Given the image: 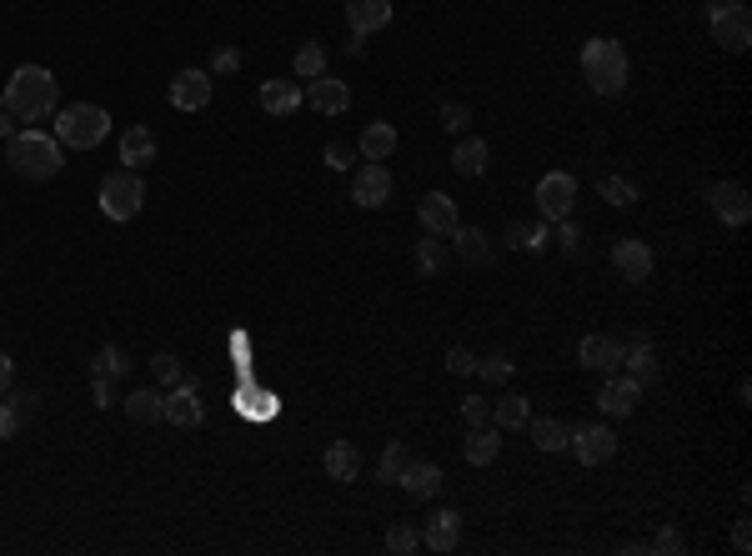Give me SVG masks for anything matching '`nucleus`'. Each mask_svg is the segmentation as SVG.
I'll list each match as a JSON object with an SVG mask.
<instances>
[{
	"instance_id": "1",
	"label": "nucleus",
	"mask_w": 752,
	"mask_h": 556,
	"mask_svg": "<svg viewBox=\"0 0 752 556\" xmlns=\"http://www.w3.org/2000/svg\"><path fill=\"white\" fill-rule=\"evenodd\" d=\"M61 106V81L46 66H21L6 81V96H0V111H11L16 121H46Z\"/></svg>"
},
{
	"instance_id": "2",
	"label": "nucleus",
	"mask_w": 752,
	"mask_h": 556,
	"mask_svg": "<svg viewBox=\"0 0 752 556\" xmlns=\"http://www.w3.org/2000/svg\"><path fill=\"white\" fill-rule=\"evenodd\" d=\"M6 166H11L21 181H56L61 166H66V156H61V141H56V136L26 126V131H16V136L6 141Z\"/></svg>"
},
{
	"instance_id": "3",
	"label": "nucleus",
	"mask_w": 752,
	"mask_h": 556,
	"mask_svg": "<svg viewBox=\"0 0 752 556\" xmlns=\"http://www.w3.org/2000/svg\"><path fill=\"white\" fill-rule=\"evenodd\" d=\"M582 76H587V86L597 96H617L627 86V51H622V41H607V36L587 41L582 46Z\"/></svg>"
},
{
	"instance_id": "4",
	"label": "nucleus",
	"mask_w": 752,
	"mask_h": 556,
	"mask_svg": "<svg viewBox=\"0 0 752 556\" xmlns=\"http://www.w3.org/2000/svg\"><path fill=\"white\" fill-rule=\"evenodd\" d=\"M111 136V116L91 101H76L56 116V141L61 146H76V151H96L101 141Z\"/></svg>"
},
{
	"instance_id": "5",
	"label": "nucleus",
	"mask_w": 752,
	"mask_h": 556,
	"mask_svg": "<svg viewBox=\"0 0 752 556\" xmlns=\"http://www.w3.org/2000/svg\"><path fill=\"white\" fill-rule=\"evenodd\" d=\"M141 206H146V181H141L136 171H111V176L101 181V211H106L111 221H136Z\"/></svg>"
},
{
	"instance_id": "6",
	"label": "nucleus",
	"mask_w": 752,
	"mask_h": 556,
	"mask_svg": "<svg viewBox=\"0 0 752 556\" xmlns=\"http://www.w3.org/2000/svg\"><path fill=\"white\" fill-rule=\"evenodd\" d=\"M712 41L727 56H742L752 46V11L742 6V0H717L712 6Z\"/></svg>"
},
{
	"instance_id": "7",
	"label": "nucleus",
	"mask_w": 752,
	"mask_h": 556,
	"mask_svg": "<svg viewBox=\"0 0 752 556\" xmlns=\"http://www.w3.org/2000/svg\"><path fill=\"white\" fill-rule=\"evenodd\" d=\"M537 206H542V221H567L572 206H577V176L572 171H552L537 181Z\"/></svg>"
},
{
	"instance_id": "8",
	"label": "nucleus",
	"mask_w": 752,
	"mask_h": 556,
	"mask_svg": "<svg viewBox=\"0 0 752 556\" xmlns=\"http://www.w3.org/2000/svg\"><path fill=\"white\" fill-rule=\"evenodd\" d=\"M392 171H387V161H366L361 171H356V181H351V201L356 206H366V211H376V206H387L392 201Z\"/></svg>"
},
{
	"instance_id": "9",
	"label": "nucleus",
	"mask_w": 752,
	"mask_h": 556,
	"mask_svg": "<svg viewBox=\"0 0 752 556\" xmlns=\"http://www.w3.org/2000/svg\"><path fill=\"white\" fill-rule=\"evenodd\" d=\"M567 446L577 451V461H582V466H602V461H612V456H617V436H612L602 421L577 426V431L567 436Z\"/></svg>"
},
{
	"instance_id": "10",
	"label": "nucleus",
	"mask_w": 752,
	"mask_h": 556,
	"mask_svg": "<svg viewBox=\"0 0 752 556\" xmlns=\"http://www.w3.org/2000/svg\"><path fill=\"white\" fill-rule=\"evenodd\" d=\"M201 391H196V381L191 376H181L176 381V391L171 396H161V421H171V426H201Z\"/></svg>"
},
{
	"instance_id": "11",
	"label": "nucleus",
	"mask_w": 752,
	"mask_h": 556,
	"mask_svg": "<svg viewBox=\"0 0 752 556\" xmlns=\"http://www.w3.org/2000/svg\"><path fill=\"white\" fill-rule=\"evenodd\" d=\"M171 106L176 111H206L211 106V71H176L171 76Z\"/></svg>"
},
{
	"instance_id": "12",
	"label": "nucleus",
	"mask_w": 752,
	"mask_h": 556,
	"mask_svg": "<svg viewBox=\"0 0 752 556\" xmlns=\"http://www.w3.org/2000/svg\"><path fill=\"white\" fill-rule=\"evenodd\" d=\"M622 351H627V341H617V336H607V331H592V336H582V346H577L582 366H587V371H602V376H612V371L622 366Z\"/></svg>"
},
{
	"instance_id": "13",
	"label": "nucleus",
	"mask_w": 752,
	"mask_h": 556,
	"mask_svg": "<svg viewBox=\"0 0 752 556\" xmlns=\"http://www.w3.org/2000/svg\"><path fill=\"white\" fill-rule=\"evenodd\" d=\"M612 266H617V276H622V281L642 286V281L652 276V246H647V241H637V236H627V241H617V246H612Z\"/></svg>"
},
{
	"instance_id": "14",
	"label": "nucleus",
	"mask_w": 752,
	"mask_h": 556,
	"mask_svg": "<svg viewBox=\"0 0 752 556\" xmlns=\"http://www.w3.org/2000/svg\"><path fill=\"white\" fill-rule=\"evenodd\" d=\"M417 216H422V226L432 231V236H452L457 226H462V216H457V201L447 196V191H427L422 196V206H417Z\"/></svg>"
},
{
	"instance_id": "15",
	"label": "nucleus",
	"mask_w": 752,
	"mask_h": 556,
	"mask_svg": "<svg viewBox=\"0 0 752 556\" xmlns=\"http://www.w3.org/2000/svg\"><path fill=\"white\" fill-rule=\"evenodd\" d=\"M346 26L351 36H371L392 26V0H346Z\"/></svg>"
},
{
	"instance_id": "16",
	"label": "nucleus",
	"mask_w": 752,
	"mask_h": 556,
	"mask_svg": "<svg viewBox=\"0 0 752 556\" xmlns=\"http://www.w3.org/2000/svg\"><path fill=\"white\" fill-rule=\"evenodd\" d=\"M306 106H311L316 116H341V111L351 106V86L336 81V76H316V81L306 86Z\"/></svg>"
},
{
	"instance_id": "17",
	"label": "nucleus",
	"mask_w": 752,
	"mask_h": 556,
	"mask_svg": "<svg viewBox=\"0 0 752 556\" xmlns=\"http://www.w3.org/2000/svg\"><path fill=\"white\" fill-rule=\"evenodd\" d=\"M712 211H717V221H722V226H747V216H752L747 186H742V181H722V186H712Z\"/></svg>"
},
{
	"instance_id": "18",
	"label": "nucleus",
	"mask_w": 752,
	"mask_h": 556,
	"mask_svg": "<svg viewBox=\"0 0 752 556\" xmlns=\"http://www.w3.org/2000/svg\"><path fill=\"white\" fill-rule=\"evenodd\" d=\"M602 416H632L637 411V401H642V386L632 381V376H602Z\"/></svg>"
},
{
	"instance_id": "19",
	"label": "nucleus",
	"mask_w": 752,
	"mask_h": 556,
	"mask_svg": "<svg viewBox=\"0 0 752 556\" xmlns=\"http://www.w3.org/2000/svg\"><path fill=\"white\" fill-rule=\"evenodd\" d=\"M397 486H402L407 496L427 501V496H437V491L447 486V471H442L437 461H407V466H402V476H397Z\"/></svg>"
},
{
	"instance_id": "20",
	"label": "nucleus",
	"mask_w": 752,
	"mask_h": 556,
	"mask_svg": "<svg viewBox=\"0 0 752 556\" xmlns=\"http://www.w3.org/2000/svg\"><path fill=\"white\" fill-rule=\"evenodd\" d=\"M301 106H306L301 81H266V86H261V111H266V116H291V111H301Z\"/></svg>"
},
{
	"instance_id": "21",
	"label": "nucleus",
	"mask_w": 752,
	"mask_h": 556,
	"mask_svg": "<svg viewBox=\"0 0 752 556\" xmlns=\"http://www.w3.org/2000/svg\"><path fill=\"white\" fill-rule=\"evenodd\" d=\"M422 541H427L432 551H457V541H462V511H452V506H447V511H432Z\"/></svg>"
},
{
	"instance_id": "22",
	"label": "nucleus",
	"mask_w": 752,
	"mask_h": 556,
	"mask_svg": "<svg viewBox=\"0 0 752 556\" xmlns=\"http://www.w3.org/2000/svg\"><path fill=\"white\" fill-rule=\"evenodd\" d=\"M6 396H11V391H6ZM36 401H41V396H31V391H16L11 401H0V441H11V436L26 431V421L36 416Z\"/></svg>"
},
{
	"instance_id": "23",
	"label": "nucleus",
	"mask_w": 752,
	"mask_h": 556,
	"mask_svg": "<svg viewBox=\"0 0 752 556\" xmlns=\"http://www.w3.org/2000/svg\"><path fill=\"white\" fill-rule=\"evenodd\" d=\"M397 141H402V136H397L392 121H371V126L361 131V146H356V151H361V161H392Z\"/></svg>"
},
{
	"instance_id": "24",
	"label": "nucleus",
	"mask_w": 752,
	"mask_h": 556,
	"mask_svg": "<svg viewBox=\"0 0 752 556\" xmlns=\"http://www.w3.org/2000/svg\"><path fill=\"white\" fill-rule=\"evenodd\" d=\"M121 161H126V171L151 166V161H156V136H151L146 126H126V131H121Z\"/></svg>"
},
{
	"instance_id": "25",
	"label": "nucleus",
	"mask_w": 752,
	"mask_h": 556,
	"mask_svg": "<svg viewBox=\"0 0 752 556\" xmlns=\"http://www.w3.org/2000/svg\"><path fill=\"white\" fill-rule=\"evenodd\" d=\"M321 466H326L331 481H356V476H361V451H356L351 441H331L326 456H321Z\"/></svg>"
},
{
	"instance_id": "26",
	"label": "nucleus",
	"mask_w": 752,
	"mask_h": 556,
	"mask_svg": "<svg viewBox=\"0 0 752 556\" xmlns=\"http://www.w3.org/2000/svg\"><path fill=\"white\" fill-rule=\"evenodd\" d=\"M447 241H457V256H462L467 266H482V271L492 266V241H487L477 226H457Z\"/></svg>"
},
{
	"instance_id": "27",
	"label": "nucleus",
	"mask_w": 752,
	"mask_h": 556,
	"mask_svg": "<svg viewBox=\"0 0 752 556\" xmlns=\"http://www.w3.org/2000/svg\"><path fill=\"white\" fill-rule=\"evenodd\" d=\"M547 241H552V221H512L507 226V246H517V251H547Z\"/></svg>"
},
{
	"instance_id": "28",
	"label": "nucleus",
	"mask_w": 752,
	"mask_h": 556,
	"mask_svg": "<svg viewBox=\"0 0 752 556\" xmlns=\"http://www.w3.org/2000/svg\"><path fill=\"white\" fill-rule=\"evenodd\" d=\"M622 366H627V376H632L637 386H652V381H657V356H652L647 336H637V341L622 351Z\"/></svg>"
},
{
	"instance_id": "29",
	"label": "nucleus",
	"mask_w": 752,
	"mask_h": 556,
	"mask_svg": "<svg viewBox=\"0 0 752 556\" xmlns=\"http://www.w3.org/2000/svg\"><path fill=\"white\" fill-rule=\"evenodd\" d=\"M497 451H502L497 431H492V426H472V436H467L462 456H467L472 466H492V461H497Z\"/></svg>"
},
{
	"instance_id": "30",
	"label": "nucleus",
	"mask_w": 752,
	"mask_h": 556,
	"mask_svg": "<svg viewBox=\"0 0 752 556\" xmlns=\"http://www.w3.org/2000/svg\"><path fill=\"white\" fill-rule=\"evenodd\" d=\"M126 416L136 421V426H151V421H161V391H131L126 396Z\"/></svg>"
},
{
	"instance_id": "31",
	"label": "nucleus",
	"mask_w": 752,
	"mask_h": 556,
	"mask_svg": "<svg viewBox=\"0 0 752 556\" xmlns=\"http://www.w3.org/2000/svg\"><path fill=\"white\" fill-rule=\"evenodd\" d=\"M527 431H532V446H537V451H562V446H567V436H572V431H567L562 421H552V416L527 421Z\"/></svg>"
},
{
	"instance_id": "32",
	"label": "nucleus",
	"mask_w": 752,
	"mask_h": 556,
	"mask_svg": "<svg viewBox=\"0 0 752 556\" xmlns=\"http://www.w3.org/2000/svg\"><path fill=\"white\" fill-rule=\"evenodd\" d=\"M291 71H296V81H316V76H326V51H321V41H306V46L296 51Z\"/></svg>"
},
{
	"instance_id": "33",
	"label": "nucleus",
	"mask_w": 752,
	"mask_h": 556,
	"mask_svg": "<svg viewBox=\"0 0 752 556\" xmlns=\"http://www.w3.org/2000/svg\"><path fill=\"white\" fill-rule=\"evenodd\" d=\"M452 166H457L462 176H482V171H487V141H457Z\"/></svg>"
},
{
	"instance_id": "34",
	"label": "nucleus",
	"mask_w": 752,
	"mask_h": 556,
	"mask_svg": "<svg viewBox=\"0 0 752 556\" xmlns=\"http://www.w3.org/2000/svg\"><path fill=\"white\" fill-rule=\"evenodd\" d=\"M492 421L517 431V426H527V421H532V401H527V396H502V401L492 406Z\"/></svg>"
},
{
	"instance_id": "35",
	"label": "nucleus",
	"mask_w": 752,
	"mask_h": 556,
	"mask_svg": "<svg viewBox=\"0 0 752 556\" xmlns=\"http://www.w3.org/2000/svg\"><path fill=\"white\" fill-rule=\"evenodd\" d=\"M407 461H412V456H407V441H387L382 461H376V481H382V486H397V476H402Z\"/></svg>"
},
{
	"instance_id": "36",
	"label": "nucleus",
	"mask_w": 752,
	"mask_h": 556,
	"mask_svg": "<svg viewBox=\"0 0 752 556\" xmlns=\"http://www.w3.org/2000/svg\"><path fill=\"white\" fill-rule=\"evenodd\" d=\"M91 371H96V376H111V381H121V376L131 371V356H126L121 346H101V351L91 356Z\"/></svg>"
},
{
	"instance_id": "37",
	"label": "nucleus",
	"mask_w": 752,
	"mask_h": 556,
	"mask_svg": "<svg viewBox=\"0 0 752 556\" xmlns=\"http://www.w3.org/2000/svg\"><path fill=\"white\" fill-rule=\"evenodd\" d=\"M442 266H447L442 236H432V231H427V241H417V271H422V276H442Z\"/></svg>"
},
{
	"instance_id": "38",
	"label": "nucleus",
	"mask_w": 752,
	"mask_h": 556,
	"mask_svg": "<svg viewBox=\"0 0 752 556\" xmlns=\"http://www.w3.org/2000/svg\"><path fill=\"white\" fill-rule=\"evenodd\" d=\"M597 191H602V201H607V206H622V211L637 201V186H632L627 176H602V181H597Z\"/></svg>"
},
{
	"instance_id": "39",
	"label": "nucleus",
	"mask_w": 752,
	"mask_h": 556,
	"mask_svg": "<svg viewBox=\"0 0 752 556\" xmlns=\"http://www.w3.org/2000/svg\"><path fill=\"white\" fill-rule=\"evenodd\" d=\"M477 376L487 381V386H507L512 381V356H477Z\"/></svg>"
},
{
	"instance_id": "40",
	"label": "nucleus",
	"mask_w": 752,
	"mask_h": 556,
	"mask_svg": "<svg viewBox=\"0 0 752 556\" xmlns=\"http://www.w3.org/2000/svg\"><path fill=\"white\" fill-rule=\"evenodd\" d=\"M552 241L567 251V256H582V226L567 216V221H552Z\"/></svg>"
},
{
	"instance_id": "41",
	"label": "nucleus",
	"mask_w": 752,
	"mask_h": 556,
	"mask_svg": "<svg viewBox=\"0 0 752 556\" xmlns=\"http://www.w3.org/2000/svg\"><path fill=\"white\" fill-rule=\"evenodd\" d=\"M151 376H156L161 386H176L186 371H181V361H176L171 351H156V356H151Z\"/></svg>"
},
{
	"instance_id": "42",
	"label": "nucleus",
	"mask_w": 752,
	"mask_h": 556,
	"mask_svg": "<svg viewBox=\"0 0 752 556\" xmlns=\"http://www.w3.org/2000/svg\"><path fill=\"white\" fill-rule=\"evenodd\" d=\"M417 546H422V536H417L407 521H397V526L387 531V551H397V556H412Z\"/></svg>"
},
{
	"instance_id": "43",
	"label": "nucleus",
	"mask_w": 752,
	"mask_h": 556,
	"mask_svg": "<svg viewBox=\"0 0 752 556\" xmlns=\"http://www.w3.org/2000/svg\"><path fill=\"white\" fill-rule=\"evenodd\" d=\"M682 546H687V541H682V531H672V526H662V531H657V536H652V541H647L642 551H652V556H677Z\"/></svg>"
},
{
	"instance_id": "44",
	"label": "nucleus",
	"mask_w": 752,
	"mask_h": 556,
	"mask_svg": "<svg viewBox=\"0 0 752 556\" xmlns=\"http://www.w3.org/2000/svg\"><path fill=\"white\" fill-rule=\"evenodd\" d=\"M467 121H472V111H467L462 101H447V106H442V131L462 136V131H467Z\"/></svg>"
},
{
	"instance_id": "45",
	"label": "nucleus",
	"mask_w": 752,
	"mask_h": 556,
	"mask_svg": "<svg viewBox=\"0 0 752 556\" xmlns=\"http://www.w3.org/2000/svg\"><path fill=\"white\" fill-rule=\"evenodd\" d=\"M447 371H452V376H472V371H477V356H472L467 346H452V351H447Z\"/></svg>"
},
{
	"instance_id": "46",
	"label": "nucleus",
	"mask_w": 752,
	"mask_h": 556,
	"mask_svg": "<svg viewBox=\"0 0 752 556\" xmlns=\"http://www.w3.org/2000/svg\"><path fill=\"white\" fill-rule=\"evenodd\" d=\"M211 71H216V76H231V71H241V51H236V46H221V51L211 56Z\"/></svg>"
},
{
	"instance_id": "47",
	"label": "nucleus",
	"mask_w": 752,
	"mask_h": 556,
	"mask_svg": "<svg viewBox=\"0 0 752 556\" xmlns=\"http://www.w3.org/2000/svg\"><path fill=\"white\" fill-rule=\"evenodd\" d=\"M91 406H101V411L116 406V381H111V376H96V381H91Z\"/></svg>"
},
{
	"instance_id": "48",
	"label": "nucleus",
	"mask_w": 752,
	"mask_h": 556,
	"mask_svg": "<svg viewBox=\"0 0 752 556\" xmlns=\"http://www.w3.org/2000/svg\"><path fill=\"white\" fill-rule=\"evenodd\" d=\"M462 416H467V426H487V421H492V406H487L482 396H467V401H462Z\"/></svg>"
},
{
	"instance_id": "49",
	"label": "nucleus",
	"mask_w": 752,
	"mask_h": 556,
	"mask_svg": "<svg viewBox=\"0 0 752 556\" xmlns=\"http://www.w3.org/2000/svg\"><path fill=\"white\" fill-rule=\"evenodd\" d=\"M351 161H356V151H351V146H341V141H336V146H326V166H331V171H351Z\"/></svg>"
},
{
	"instance_id": "50",
	"label": "nucleus",
	"mask_w": 752,
	"mask_h": 556,
	"mask_svg": "<svg viewBox=\"0 0 752 556\" xmlns=\"http://www.w3.org/2000/svg\"><path fill=\"white\" fill-rule=\"evenodd\" d=\"M11 386H16V366H11V356H6V351H0V396H6Z\"/></svg>"
},
{
	"instance_id": "51",
	"label": "nucleus",
	"mask_w": 752,
	"mask_h": 556,
	"mask_svg": "<svg viewBox=\"0 0 752 556\" xmlns=\"http://www.w3.org/2000/svg\"><path fill=\"white\" fill-rule=\"evenodd\" d=\"M732 546H737V551H752V531H747V521H737V531H732Z\"/></svg>"
},
{
	"instance_id": "52",
	"label": "nucleus",
	"mask_w": 752,
	"mask_h": 556,
	"mask_svg": "<svg viewBox=\"0 0 752 556\" xmlns=\"http://www.w3.org/2000/svg\"><path fill=\"white\" fill-rule=\"evenodd\" d=\"M11 136H16V116L0 111V141H11Z\"/></svg>"
},
{
	"instance_id": "53",
	"label": "nucleus",
	"mask_w": 752,
	"mask_h": 556,
	"mask_svg": "<svg viewBox=\"0 0 752 556\" xmlns=\"http://www.w3.org/2000/svg\"><path fill=\"white\" fill-rule=\"evenodd\" d=\"M712 6H717V0H712Z\"/></svg>"
}]
</instances>
